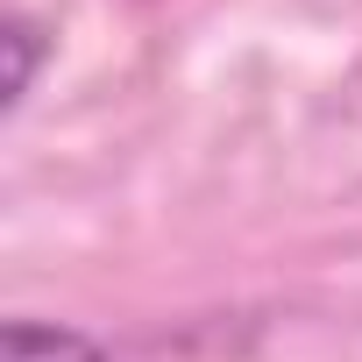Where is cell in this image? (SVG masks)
<instances>
[{"label": "cell", "mask_w": 362, "mask_h": 362, "mask_svg": "<svg viewBox=\"0 0 362 362\" xmlns=\"http://www.w3.org/2000/svg\"><path fill=\"white\" fill-rule=\"evenodd\" d=\"M0 362H107V348L78 327H57V320H8Z\"/></svg>", "instance_id": "obj_1"}, {"label": "cell", "mask_w": 362, "mask_h": 362, "mask_svg": "<svg viewBox=\"0 0 362 362\" xmlns=\"http://www.w3.org/2000/svg\"><path fill=\"white\" fill-rule=\"evenodd\" d=\"M0 50H8V86H0V107L15 114V107L29 100V86H36V57H43V36H36V22H8Z\"/></svg>", "instance_id": "obj_2"}]
</instances>
